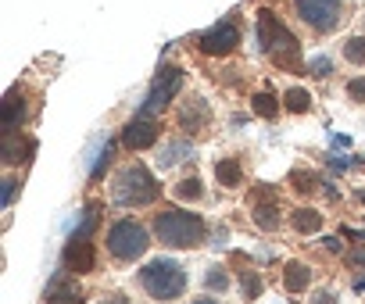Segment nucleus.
Returning <instances> with one entry per match:
<instances>
[{"label": "nucleus", "mask_w": 365, "mask_h": 304, "mask_svg": "<svg viewBox=\"0 0 365 304\" xmlns=\"http://www.w3.org/2000/svg\"><path fill=\"white\" fill-rule=\"evenodd\" d=\"M255 33H258V47H262L279 68H290V72L301 68V43H297V36H294L269 8L258 11Z\"/></svg>", "instance_id": "obj_1"}, {"label": "nucleus", "mask_w": 365, "mask_h": 304, "mask_svg": "<svg viewBox=\"0 0 365 304\" xmlns=\"http://www.w3.org/2000/svg\"><path fill=\"white\" fill-rule=\"evenodd\" d=\"M154 233L165 247H197L205 240V222L194 211L182 208H168L154 219Z\"/></svg>", "instance_id": "obj_2"}, {"label": "nucleus", "mask_w": 365, "mask_h": 304, "mask_svg": "<svg viewBox=\"0 0 365 304\" xmlns=\"http://www.w3.org/2000/svg\"><path fill=\"white\" fill-rule=\"evenodd\" d=\"M158 197H161V187L143 165L122 169L111 183V201L122 208H143V204H154Z\"/></svg>", "instance_id": "obj_3"}, {"label": "nucleus", "mask_w": 365, "mask_h": 304, "mask_svg": "<svg viewBox=\"0 0 365 304\" xmlns=\"http://www.w3.org/2000/svg\"><path fill=\"white\" fill-rule=\"evenodd\" d=\"M140 286L154 297V300H175L187 290V272H182L172 258H154L140 268Z\"/></svg>", "instance_id": "obj_4"}, {"label": "nucleus", "mask_w": 365, "mask_h": 304, "mask_svg": "<svg viewBox=\"0 0 365 304\" xmlns=\"http://www.w3.org/2000/svg\"><path fill=\"white\" fill-rule=\"evenodd\" d=\"M147 243H150V233L136 219H122L108 233V251H111L115 261H136L147 251Z\"/></svg>", "instance_id": "obj_5"}, {"label": "nucleus", "mask_w": 365, "mask_h": 304, "mask_svg": "<svg viewBox=\"0 0 365 304\" xmlns=\"http://www.w3.org/2000/svg\"><path fill=\"white\" fill-rule=\"evenodd\" d=\"M179 86H182V68L179 65H161L158 75H154V83H150V90H147V100H143V111L140 115H147V118L161 115L172 104V97L179 93Z\"/></svg>", "instance_id": "obj_6"}, {"label": "nucleus", "mask_w": 365, "mask_h": 304, "mask_svg": "<svg viewBox=\"0 0 365 304\" xmlns=\"http://www.w3.org/2000/svg\"><path fill=\"white\" fill-rule=\"evenodd\" d=\"M294 11L312 33L326 36V33L336 29V22L344 15V4L340 0H294Z\"/></svg>", "instance_id": "obj_7"}, {"label": "nucleus", "mask_w": 365, "mask_h": 304, "mask_svg": "<svg viewBox=\"0 0 365 304\" xmlns=\"http://www.w3.org/2000/svg\"><path fill=\"white\" fill-rule=\"evenodd\" d=\"M237 43H240V29H237L233 19H222L219 26H212L208 33L197 36V47H201V54H208V58H222V54L237 51Z\"/></svg>", "instance_id": "obj_8"}, {"label": "nucleus", "mask_w": 365, "mask_h": 304, "mask_svg": "<svg viewBox=\"0 0 365 304\" xmlns=\"http://www.w3.org/2000/svg\"><path fill=\"white\" fill-rule=\"evenodd\" d=\"M175 122L182 132H201L208 122H212V108L205 97H187L179 108H175Z\"/></svg>", "instance_id": "obj_9"}, {"label": "nucleus", "mask_w": 365, "mask_h": 304, "mask_svg": "<svg viewBox=\"0 0 365 304\" xmlns=\"http://www.w3.org/2000/svg\"><path fill=\"white\" fill-rule=\"evenodd\" d=\"M154 143H158V122H154V118L136 115L133 122H125V129H122V147H129V150H147V147H154Z\"/></svg>", "instance_id": "obj_10"}, {"label": "nucleus", "mask_w": 365, "mask_h": 304, "mask_svg": "<svg viewBox=\"0 0 365 304\" xmlns=\"http://www.w3.org/2000/svg\"><path fill=\"white\" fill-rule=\"evenodd\" d=\"M251 215H255L258 229H265V233L279 229L283 215H279V201H276L272 187H262V190H255V208H251Z\"/></svg>", "instance_id": "obj_11"}, {"label": "nucleus", "mask_w": 365, "mask_h": 304, "mask_svg": "<svg viewBox=\"0 0 365 304\" xmlns=\"http://www.w3.org/2000/svg\"><path fill=\"white\" fill-rule=\"evenodd\" d=\"M43 300H47V304H83V286H79V279H72L68 272H54V279L47 283Z\"/></svg>", "instance_id": "obj_12"}, {"label": "nucleus", "mask_w": 365, "mask_h": 304, "mask_svg": "<svg viewBox=\"0 0 365 304\" xmlns=\"http://www.w3.org/2000/svg\"><path fill=\"white\" fill-rule=\"evenodd\" d=\"M22 122H26V97H22V86H11L4 97V108H0V129H4V136H15Z\"/></svg>", "instance_id": "obj_13"}, {"label": "nucleus", "mask_w": 365, "mask_h": 304, "mask_svg": "<svg viewBox=\"0 0 365 304\" xmlns=\"http://www.w3.org/2000/svg\"><path fill=\"white\" fill-rule=\"evenodd\" d=\"M93 265H97V254H93L90 240H68L65 243V268L72 276H86Z\"/></svg>", "instance_id": "obj_14"}, {"label": "nucleus", "mask_w": 365, "mask_h": 304, "mask_svg": "<svg viewBox=\"0 0 365 304\" xmlns=\"http://www.w3.org/2000/svg\"><path fill=\"white\" fill-rule=\"evenodd\" d=\"M283 286H287L290 293H304V290L312 286V268H308L304 261H287V265H283Z\"/></svg>", "instance_id": "obj_15"}, {"label": "nucleus", "mask_w": 365, "mask_h": 304, "mask_svg": "<svg viewBox=\"0 0 365 304\" xmlns=\"http://www.w3.org/2000/svg\"><path fill=\"white\" fill-rule=\"evenodd\" d=\"M290 229L301 233V236H315L322 229V215L315 208H294L290 211Z\"/></svg>", "instance_id": "obj_16"}, {"label": "nucleus", "mask_w": 365, "mask_h": 304, "mask_svg": "<svg viewBox=\"0 0 365 304\" xmlns=\"http://www.w3.org/2000/svg\"><path fill=\"white\" fill-rule=\"evenodd\" d=\"M194 154H197V150H194L190 140H172L168 147H161V162H158V165L172 169V165H179V162H190Z\"/></svg>", "instance_id": "obj_17"}, {"label": "nucleus", "mask_w": 365, "mask_h": 304, "mask_svg": "<svg viewBox=\"0 0 365 304\" xmlns=\"http://www.w3.org/2000/svg\"><path fill=\"white\" fill-rule=\"evenodd\" d=\"M0 154H4L8 165H22V162H29V154H33V143L22 140L19 132H15V136H4V147H0Z\"/></svg>", "instance_id": "obj_18"}, {"label": "nucleus", "mask_w": 365, "mask_h": 304, "mask_svg": "<svg viewBox=\"0 0 365 304\" xmlns=\"http://www.w3.org/2000/svg\"><path fill=\"white\" fill-rule=\"evenodd\" d=\"M97 219H101V208H97V204H90V208L76 219V226L68 229V240H90V233L97 229Z\"/></svg>", "instance_id": "obj_19"}, {"label": "nucleus", "mask_w": 365, "mask_h": 304, "mask_svg": "<svg viewBox=\"0 0 365 304\" xmlns=\"http://www.w3.org/2000/svg\"><path fill=\"white\" fill-rule=\"evenodd\" d=\"M115 150H118V143L115 140H108L97 154H93V162H90V179H101L108 169H111V162H115Z\"/></svg>", "instance_id": "obj_20"}, {"label": "nucleus", "mask_w": 365, "mask_h": 304, "mask_svg": "<svg viewBox=\"0 0 365 304\" xmlns=\"http://www.w3.org/2000/svg\"><path fill=\"white\" fill-rule=\"evenodd\" d=\"M172 197H175V201H201V197H205V183H201V176L179 179L175 190H172Z\"/></svg>", "instance_id": "obj_21"}, {"label": "nucleus", "mask_w": 365, "mask_h": 304, "mask_svg": "<svg viewBox=\"0 0 365 304\" xmlns=\"http://www.w3.org/2000/svg\"><path fill=\"white\" fill-rule=\"evenodd\" d=\"M215 176H219L222 187H240V183H244V169H240L237 158H222V162L215 165Z\"/></svg>", "instance_id": "obj_22"}, {"label": "nucleus", "mask_w": 365, "mask_h": 304, "mask_svg": "<svg viewBox=\"0 0 365 304\" xmlns=\"http://www.w3.org/2000/svg\"><path fill=\"white\" fill-rule=\"evenodd\" d=\"M283 108H287V111H294V115H304V111L312 108V93H308V90H301V86H290V90H287V97H283Z\"/></svg>", "instance_id": "obj_23"}, {"label": "nucleus", "mask_w": 365, "mask_h": 304, "mask_svg": "<svg viewBox=\"0 0 365 304\" xmlns=\"http://www.w3.org/2000/svg\"><path fill=\"white\" fill-rule=\"evenodd\" d=\"M251 108H255V115H262V118H276V115H279V100H276L269 90L255 93V97H251Z\"/></svg>", "instance_id": "obj_24"}, {"label": "nucleus", "mask_w": 365, "mask_h": 304, "mask_svg": "<svg viewBox=\"0 0 365 304\" xmlns=\"http://www.w3.org/2000/svg\"><path fill=\"white\" fill-rule=\"evenodd\" d=\"M344 61H351V65H365V36H351V40H344Z\"/></svg>", "instance_id": "obj_25"}, {"label": "nucleus", "mask_w": 365, "mask_h": 304, "mask_svg": "<svg viewBox=\"0 0 365 304\" xmlns=\"http://www.w3.org/2000/svg\"><path fill=\"white\" fill-rule=\"evenodd\" d=\"M290 187H294L297 194H312V190H315V172H294V176H290Z\"/></svg>", "instance_id": "obj_26"}, {"label": "nucleus", "mask_w": 365, "mask_h": 304, "mask_svg": "<svg viewBox=\"0 0 365 304\" xmlns=\"http://www.w3.org/2000/svg\"><path fill=\"white\" fill-rule=\"evenodd\" d=\"M240 290H244L247 300H255V297L262 293V279H258L255 272H244V276H240Z\"/></svg>", "instance_id": "obj_27"}, {"label": "nucleus", "mask_w": 365, "mask_h": 304, "mask_svg": "<svg viewBox=\"0 0 365 304\" xmlns=\"http://www.w3.org/2000/svg\"><path fill=\"white\" fill-rule=\"evenodd\" d=\"M308 68H312V75H319V79H326V75H333V61H329L326 54H315Z\"/></svg>", "instance_id": "obj_28"}, {"label": "nucleus", "mask_w": 365, "mask_h": 304, "mask_svg": "<svg viewBox=\"0 0 365 304\" xmlns=\"http://www.w3.org/2000/svg\"><path fill=\"white\" fill-rule=\"evenodd\" d=\"M347 97H351L354 104H365V75L347 79Z\"/></svg>", "instance_id": "obj_29"}, {"label": "nucleus", "mask_w": 365, "mask_h": 304, "mask_svg": "<svg viewBox=\"0 0 365 304\" xmlns=\"http://www.w3.org/2000/svg\"><path fill=\"white\" fill-rule=\"evenodd\" d=\"M4 194H0V208H8L11 201H15V190H19V179L15 176H4V187H0Z\"/></svg>", "instance_id": "obj_30"}, {"label": "nucleus", "mask_w": 365, "mask_h": 304, "mask_svg": "<svg viewBox=\"0 0 365 304\" xmlns=\"http://www.w3.org/2000/svg\"><path fill=\"white\" fill-rule=\"evenodd\" d=\"M205 283H208V286H212V290H226V286H230V276H226V272H222V268H212V272H208V279H205Z\"/></svg>", "instance_id": "obj_31"}, {"label": "nucleus", "mask_w": 365, "mask_h": 304, "mask_svg": "<svg viewBox=\"0 0 365 304\" xmlns=\"http://www.w3.org/2000/svg\"><path fill=\"white\" fill-rule=\"evenodd\" d=\"M333 172H347L351 165H354V158H340V154H329V162H326Z\"/></svg>", "instance_id": "obj_32"}, {"label": "nucleus", "mask_w": 365, "mask_h": 304, "mask_svg": "<svg viewBox=\"0 0 365 304\" xmlns=\"http://www.w3.org/2000/svg\"><path fill=\"white\" fill-rule=\"evenodd\" d=\"M315 304H336V293H329V290H319V293H315Z\"/></svg>", "instance_id": "obj_33"}, {"label": "nucleus", "mask_w": 365, "mask_h": 304, "mask_svg": "<svg viewBox=\"0 0 365 304\" xmlns=\"http://www.w3.org/2000/svg\"><path fill=\"white\" fill-rule=\"evenodd\" d=\"M333 147H351V136L347 132H333Z\"/></svg>", "instance_id": "obj_34"}, {"label": "nucleus", "mask_w": 365, "mask_h": 304, "mask_svg": "<svg viewBox=\"0 0 365 304\" xmlns=\"http://www.w3.org/2000/svg\"><path fill=\"white\" fill-rule=\"evenodd\" d=\"M101 304H129V300H125V297H122V293H115V297H104V300H101Z\"/></svg>", "instance_id": "obj_35"}, {"label": "nucleus", "mask_w": 365, "mask_h": 304, "mask_svg": "<svg viewBox=\"0 0 365 304\" xmlns=\"http://www.w3.org/2000/svg\"><path fill=\"white\" fill-rule=\"evenodd\" d=\"M354 290H365V276H358V279H354Z\"/></svg>", "instance_id": "obj_36"}, {"label": "nucleus", "mask_w": 365, "mask_h": 304, "mask_svg": "<svg viewBox=\"0 0 365 304\" xmlns=\"http://www.w3.org/2000/svg\"><path fill=\"white\" fill-rule=\"evenodd\" d=\"M194 304H215V300H194Z\"/></svg>", "instance_id": "obj_37"}, {"label": "nucleus", "mask_w": 365, "mask_h": 304, "mask_svg": "<svg viewBox=\"0 0 365 304\" xmlns=\"http://www.w3.org/2000/svg\"><path fill=\"white\" fill-rule=\"evenodd\" d=\"M361 201H365V194H361Z\"/></svg>", "instance_id": "obj_38"}]
</instances>
